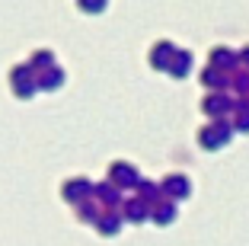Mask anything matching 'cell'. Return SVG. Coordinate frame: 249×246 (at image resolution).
<instances>
[{
	"label": "cell",
	"instance_id": "cell-1",
	"mask_svg": "<svg viewBox=\"0 0 249 246\" xmlns=\"http://www.w3.org/2000/svg\"><path fill=\"white\" fill-rule=\"evenodd\" d=\"M198 141H201L205 147H211V151H214V147H220V144H227V141H230V128H227V122H220V118H217V122L205 125V128L198 131Z\"/></svg>",
	"mask_w": 249,
	"mask_h": 246
},
{
	"label": "cell",
	"instance_id": "cell-2",
	"mask_svg": "<svg viewBox=\"0 0 249 246\" xmlns=\"http://www.w3.org/2000/svg\"><path fill=\"white\" fill-rule=\"evenodd\" d=\"M10 77H13V87H16V93H19V96H29L32 93V64L13 67V74H10Z\"/></svg>",
	"mask_w": 249,
	"mask_h": 246
},
{
	"label": "cell",
	"instance_id": "cell-3",
	"mask_svg": "<svg viewBox=\"0 0 249 246\" xmlns=\"http://www.w3.org/2000/svg\"><path fill=\"white\" fill-rule=\"evenodd\" d=\"M189 189H192V182L185 179L182 173H176V176H166V179H163V192H166V195L185 198V195H189Z\"/></svg>",
	"mask_w": 249,
	"mask_h": 246
},
{
	"label": "cell",
	"instance_id": "cell-4",
	"mask_svg": "<svg viewBox=\"0 0 249 246\" xmlns=\"http://www.w3.org/2000/svg\"><path fill=\"white\" fill-rule=\"evenodd\" d=\"M189 67H192V55H189V51H173V58L166 61V71L169 74H179V77H182Z\"/></svg>",
	"mask_w": 249,
	"mask_h": 246
},
{
	"label": "cell",
	"instance_id": "cell-5",
	"mask_svg": "<svg viewBox=\"0 0 249 246\" xmlns=\"http://www.w3.org/2000/svg\"><path fill=\"white\" fill-rule=\"evenodd\" d=\"M87 186H89L87 179H67L64 182V198L67 202H80V198L87 195Z\"/></svg>",
	"mask_w": 249,
	"mask_h": 246
},
{
	"label": "cell",
	"instance_id": "cell-6",
	"mask_svg": "<svg viewBox=\"0 0 249 246\" xmlns=\"http://www.w3.org/2000/svg\"><path fill=\"white\" fill-rule=\"evenodd\" d=\"M227 109H230V99H224V96H217V93L205 99V112H211V115H214V122H217V118L224 115Z\"/></svg>",
	"mask_w": 249,
	"mask_h": 246
},
{
	"label": "cell",
	"instance_id": "cell-7",
	"mask_svg": "<svg viewBox=\"0 0 249 246\" xmlns=\"http://www.w3.org/2000/svg\"><path fill=\"white\" fill-rule=\"evenodd\" d=\"M112 179L115 182H138V170H134L131 163H122V160H118L115 167H112Z\"/></svg>",
	"mask_w": 249,
	"mask_h": 246
},
{
	"label": "cell",
	"instance_id": "cell-8",
	"mask_svg": "<svg viewBox=\"0 0 249 246\" xmlns=\"http://www.w3.org/2000/svg\"><path fill=\"white\" fill-rule=\"evenodd\" d=\"M211 64H214V67H227V64L233 67V64H236V55H233L230 48H214V51H211Z\"/></svg>",
	"mask_w": 249,
	"mask_h": 246
},
{
	"label": "cell",
	"instance_id": "cell-9",
	"mask_svg": "<svg viewBox=\"0 0 249 246\" xmlns=\"http://www.w3.org/2000/svg\"><path fill=\"white\" fill-rule=\"evenodd\" d=\"M173 51H176V48H173L169 42H160L154 51H150V58H154V67H166V58H173Z\"/></svg>",
	"mask_w": 249,
	"mask_h": 246
},
{
	"label": "cell",
	"instance_id": "cell-10",
	"mask_svg": "<svg viewBox=\"0 0 249 246\" xmlns=\"http://www.w3.org/2000/svg\"><path fill=\"white\" fill-rule=\"evenodd\" d=\"M115 227H118V214H112V211H106V217H96V230L112 233Z\"/></svg>",
	"mask_w": 249,
	"mask_h": 246
},
{
	"label": "cell",
	"instance_id": "cell-11",
	"mask_svg": "<svg viewBox=\"0 0 249 246\" xmlns=\"http://www.w3.org/2000/svg\"><path fill=\"white\" fill-rule=\"evenodd\" d=\"M61 80H64V74H61V67H52V74H45L42 80H38V83H42V90H54L61 83Z\"/></svg>",
	"mask_w": 249,
	"mask_h": 246
},
{
	"label": "cell",
	"instance_id": "cell-12",
	"mask_svg": "<svg viewBox=\"0 0 249 246\" xmlns=\"http://www.w3.org/2000/svg\"><path fill=\"white\" fill-rule=\"evenodd\" d=\"M144 217H147L144 202H128V221H144Z\"/></svg>",
	"mask_w": 249,
	"mask_h": 246
},
{
	"label": "cell",
	"instance_id": "cell-13",
	"mask_svg": "<svg viewBox=\"0 0 249 246\" xmlns=\"http://www.w3.org/2000/svg\"><path fill=\"white\" fill-rule=\"evenodd\" d=\"M45 64L52 67L54 64V55H52V51H36V55H32V67H45Z\"/></svg>",
	"mask_w": 249,
	"mask_h": 246
},
{
	"label": "cell",
	"instance_id": "cell-14",
	"mask_svg": "<svg viewBox=\"0 0 249 246\" xmlns=\"http://www.w3.org/2000/svg\"><path fill=\"white\" fill-rule=\"evenodd\" d=\"M154 217H157V221H160V224H166V221H169V217H173V205H160V208H154Z\"/></svg>",
	"mask_w": 249,
	"mask_h": 246
},
{
	"label": "cell",
	"instance_id": "cell-15",
	"mask_svg": "<svg viewBox=\"0 0 249 246\" xmlns=\"http://www.w3.org/2000/svg\"><path fill=\"white\" fill-rule=\"evenodd\" d=\"M141 189H144L141 195H144V198H150V202H154V198H157V189H160V186H157V182H141Z\"/></svg>",
	"mask_w": 249,
	"mask_h": 246
},
{
	"label": "cell",
	"instance_id": "cell-16",
	"mask_svg": "<svg viewBox=\"0 0 249 246\" xmlns=\"http://www.w3.org/2000/svg\"><path fill=\"white\" fill-rule=\"evenodd\" d=\"M236 90H240V93H249V74H240V77H236Z\"/></svg>",
	"mask_w": 249,
	"mask_h": 246
},
{
	"label": "cell",
	"instance_id": "cell-17",
	"mask_svg": "<svg viewBox=\"0 0 249 246\" xmlns=\"http://www.w3.org/2000/svg\"><path fill=\"white\" fill-rule=\"evenodd\" d=\"M243 64L249 67V45H246V48H243Z\"/></svg>",
	"mask_w": 249,
	"mask_h": 246
}]
</instances>
